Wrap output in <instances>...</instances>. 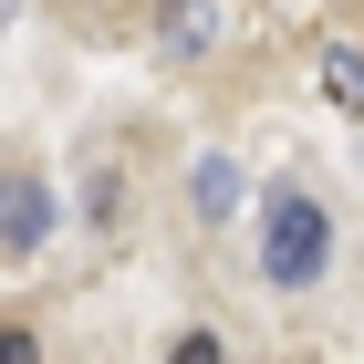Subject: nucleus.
Segmentation results:
<instances>
[{
	"mask_svg": "<svg viewBox=\"0 0 364 364\" xmlns=\"http://www.w3.org/2000/svg\"><path fill=\"white\" fill-rule=\"evenodd\" d=\"M260 271L281 291H312V281L333 271V219H323L312 188H271L260 198Z\"/></svg>",
	"mask_w": 364,
	"mask_h": 364,
	"instance_id": "f257e3e1",
	"label": "nucleus"
},
{
	"mask_svg": "<svg viewBox=\"0 0 364 364\" xmlns=\"http://www.w3.org/2000/svg\"><path fill=\"white\" fill-rule=\"evenodd\" d=\"M42 240H53V188H42L31 167H11L0 177V250H11V271H21Z\"/></svg>",
	"mask_w": 364,
	"mask_h": 364,
	"instance_id": "f03ea898",
	"label": "nucleus"
},
{
	"mask_svg": "<svg viewBox=\"0 0 364 364\" xmlns=\"http://www.w3.org/2000/svg\"><path fill=\"white\" fill-rule=\"evenodd\" d=\"M240 198H250V188H240V167H229V156H198V167H188V208H198L208 229L240 219Z\"/></svg>",
	"mask_w": 364,
	"mask_h": 364,
	"instance_id": "7ed1b4c3",
	"label": "nucleus"
},
{
	"mask_svg": "<svg viewBox=\"0 0 364 364\" xmlns=\"http://www.w3.org/2000/svg\"><path fill=\"white\" fill-rule=\"evenodd\" d=\"M219 42V0H167V53L188 63V53H208Z\"/></svg>",
	"mask_w": 364,
	"mask_h": 364,
	"instance_id": "20e7f679",
	"label": "nucleus"
},
{
	"mask_svg": "<svg viewBox=\"0 0 364 364\" xmlns=\"http://www.w3.org/2000/svg\"><path fill=\"white\" fill-rule=\"evenodd\" d=\"M323 94H333L343 114H364V53H354V42H333V53H323Z\"/></svg>",
	"mask_w": 364,
	"mask_h": 364,
	"instance_id": "39448f33",
	"label": "nucleus"
}]
</instances>
